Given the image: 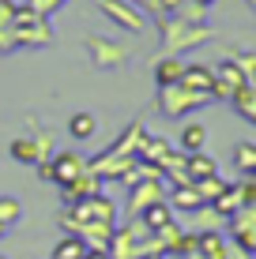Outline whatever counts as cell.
Returning a JSON list of instances; mask_svg holds the SVG:
<instances>
[{
	"label": "cell",
	"mask_w": 256,
	"mask_h": 259,
	"mask_svg": "<svg viewBox=\"0 0 256 259\" xmlns=\"http://www.w3.org/2000/svg\"><path fill=\"white\" fill-rule=\"evenodd\" d=\"M173 15H181V19H189V23H207V8L196 4V0H185Z\"/></svg>",
	"instance_id": "4316f807"
},
{
	"label": "cell",
	"mask_w": 256,
	"mask_h": 259,
	"mask_svg": "<svg viewBox=\"0 0 256 259\" xmlns=\"http://www.w3.org/2000/svg\"><path fill=\"white\" fill-rule=\"evenodd\" d=\"M241 203H245V188H241V184H226V192L218 195V199L211 203V207L223 214V218H230L234 210H241Z\"/></svg>",
	"instance_id": "ffe728a7"
},
{
	"label": "cell",
	"mask_w": 256,
	"mask_h": 259,
	"mask_svg": "<svg viewBox=\"0 0 256 259\" xmlns=\"http://www.w3.org/2000/svg\"><path fill=\"white\" fill-rule=\"evenodd\" d=\"M12 158H15V162H23V165H42V162H46V154H42V147H38V139H34V136L12 139Z\"/></svg>",
	"instance_id": "9a60e30c"
},
{
	"label": "cell",
	"mask_w": 256,
	"mask_h": 259,
	"mask_svg": "<svg viewBox=\"0 0 256 259\" xmlns=\"http://www.w3.org/2000/svg\"><path fill=\"white\" fill-rule=\"evenodd\" d=\"M245 4H249V8H252V12H256V0H245Z\"/></svg>",
	"instance_id": "836d02e7"
},
{
	"label": "cell",
	"mask_w": 256,
	"mask_h": 259,
	"mask_svg": "<svg viewBox=\"0 0 256 259\" xmlns=\"http://www.w3.org/2000/svg\"><path fill=\"white\" fill-rule=\"evenodd\" d=\"M83 259H109V252H105V248H87Z\"/></svg>",
	"instance_id": "4dcf8cb0"
},
{
	"label": "cell",
	"mask_w": 256,
	"mask_h": 259,
	"mask_svg": "<svg viewBox=\"0 0 256 259\" xmlns=\"http://www.w3.org/2000/svg\"><path fill=\"white\" fill-rule=\"evenodd\" d=\"M181 87H189V91H200V94L211 98V87H215V68H207V64H185V71H181ZM211 102H215V98H211Z\"/></svg>",
	"instance_id": "30bf717a"
},
{
	"label": "cell",
	"mask_w": 256,
	"mask_h": 259,
	"mask_svg": "<svg viewBox=\"0 0 256 259\" xmlns=\"http://www.w3.org/2000/svg\"><path fill=\"white\" fill-rule=\"evenodd\" d=\"M23 4H26V8H34L38 15H49V19H53V15H57L60 8L68 4V0H23Z\"/></svg>",
	"instance_id": "83f0119b"
},
{
	"label": "cell",
	"mask_w": 256,
	"mask_h": 259,
	"mask_svg": "<svg viewBox=\"0 0 256 259\" xmlns=\"http://www.w3.org/2000/svg\"><path fill=\"white\" fill-rule=\"evenodd\" d=\"M192 184H196V192H200V199H204V203H215L218 195L226 192V181L218 173L215 177H204V181H192Z\"/></svg>",
	"instance_id": "d4e9b609"
},
{
	"label": "cell",
	"mask_w": 256,
	"mask_h": 259,
	"mask_svg": "<svg viewBox=\"0 0 256 259\" xmlns=\"http://www.w3.org/2000/svg\"><path fill=\"white\" fill-rule=\"evenodd\" d=\"M223 259H252V252H245V248H237L234 240L226 244V252H223Z\"/></svg>",
	"instance_id": "f1b7e54d"
},
{
	"label": "cell",
	"mask_w": 256,
	"mask_h": 259,
	"mask_svg": "<svg viewBox=\"0 0 256 259\" xmlns=\"http://www.w3.org/2000/svg\"><path fill=\"white\" fill-rule=\"evenodd\" d=\"M94 8L113 26H121L125 34H143L147 30V12L139 4H132V0H94Z\"/></svg>",
	"instance_id": "8992f818"
},
{
	"label": "cell",
	"mask_w": 256,
	"mask_h": 259,
	"mask_svg": "<svg viewBox=\"0 0 256 259\" xmlns=\"http://www.w3.org/2000/svg\"><path fill=\"white\" fill-rule=\"evenodd\" d=\"M204 143H207V128L204 124H185L181 128V136H177V147H181V154H196V150H204Z\"/></svg>",
	"instance_id": "ac0fdd59"
},
{
	"label": "cell",
	"mask_w": 256,
	"mask_h": 259,
	"mask_svg": "<svg viewBox=\"0 0 256 259\" xmlns=\"http://www.w3.org/2000/svg\"><path fill=\"white\" fill-rule=\"evenodd\" d=\"M230 60L237 64V71H241L249 83H256V53H249V49H237V53H230Z\"/></svg>",
	"instance_id": "484cf974"
},
{
	"label": "cell",
	"mask_w": 256,
	"mask_h": 259,
	"mask_svg": "<svg viewBox=\"0 0 256 259\" xmlns=\"http://www.w3.org/2000/svg\"><path fill=\"white\" fill-rule=\"evenodd\" d=\"M4 237H8V226H0V240H4Z\"/></svg>",
	"instance_id": "d6a6232c"
},
{
	"label": "cell",
	"mask_w": 256,
	"mask_h": 259,
	"mask_svg": "<svg viewBox=\"0 0 256 259\" xmlns=\"http://www.w3.org/2000/svg\"><path fill=\"white\" fill-rule=\"evenodd\" d=\"M155 71V83L158 87H170V83H181V71H185V60L181 57H173V53H162V57L151 64Z\"/></svg>",
	"instance_id": "4fadbf2b"
},
{
	"label": "cell",
	"mask_w": 256,
	"mask_h": 259,
	"mask_svg": "<svg viewBox=\"0 0 256 259\" xmlns=\"http://www.w3.org/2000/svg\"><path fill=\"white\" fill-rule=\"evenodd\" d=\"M196 4H204V8H211V4H218V0H196Z\"/></svg>",
	"instance_id": "1f68e13d"
},
{
	"label": "cell",
	"mask_w": 256,
	"mask_h": 259,
	"mask_svg": "<svg viewBox=\"0 0 256 259\" xmlns=\"http://www.w3.org/2000/svg\"><path fill=\"white\" fill-rule=\"evenodd\" d=\"M83 46H87V57H91V64L98 68V71H117V68H125L128 57H132L128 46H121V41H109L105 34H87Z\"/></svg>",
	"instance_id": "277c9868"
},
{
	"label": "cell",
	"mask_w": 256,
	"mask_h": 259,
	"mask_svg": "<svg viewBox=\"0 0 256 259\" xmlns=\"http://www.w3.org/2000/svg\"><path fill=\"white\" fill-rule=\"evenodd\" d=\"M83 252H87V244L79 240L76 233H64L53 244V252H49V259H83Z\"/></svg>",
	"instance_id": "44dd1931"
},
{
	"label": "cell",
	"mask_w": 256,
	"mask_h": 259,
	"mask_svg": "<svg viewBox=\"0 0 256 259\" xmlns=\"http://www.w3.org/2000/svg\"><path fill=\"white\" fill-rule=\"evenodd\" d=\"M15 0H0V57L15 53Z\"/></svg>",
	"instance_id": "7c38bea8"
},
{
	"label": "cell",
	"mask_w": 256,
	"mask_h": 259,
	"mask_svg": "<svg viewBox=\"0 0 256 259\" xmlns=\"http://www.w3.org/2000/svg\"><path fill=\"white\" fill-rule=\"evenodd\" d=\"M136 218L143 222L147 229H155V233H158L162 226H170V222H173V210H170V203H166V199H158V203H151V207H143Z\"/></svg>",
	"instance_id": "2e32d148"
},
{
	"label": "cell",
	"mask_w": 256,
	"mask_h": 259,
	"mask_svg": "<svg viewBox=\"0 0 256 259\" xmlns=\"http://www.w3.org/2000/svg\"><path fill=\"white\" fill-rule=\"evenodd\" d=\"M23 222V203L15 199V195H0V226H19Z\"/></svg>",
	"instance_id": "603a6c76"
},
{
	"label": "cell",
	"mask_w": 256,
	"mask_h": 259,
	"mask_svg": "<svg viewBox=\"0 0 256 259\" xmlns=\"http://www.w3.org/2000/svg\"><path fill=\"white\" fill-rule=\"evenodd\" d=\"M49 41H53L49 15H38L26 4L15 8V49H46Z\"/></svg>",
	"instance_id": "7a4b0ae2"
},
{
	"label": "cell",
	"mask_w": 256,
	"mask_h": 259,
	"mask_svg": "<svg viewBox=\"0 0 256 259\" xmlns=\"http://www.w3.org/2000/svg\"><path fill=\"white\" fill-rule=\"evenodd\" d=\"M185 173H189V181H204V177L218 173V165H215V158H207L204 150H196V154H185Z\"/></svg>",
	"instance_id": "e0dca14e"
},
{
	"label": "cell",
	"mask_w": 256,
	"mask_h": 259,
	"mask_svg": "<svg viewBox=\"0 0 256 259\" xmlns=\"http://www.w3.org/2000/svg\"><path fill=\"white\" fill-rule=\"evenodd\" d=\"M94 132H98V117L87 109L72 113V120H68V136L72 139H94Z\"/></svg>",
	"instance_id": "d6986e66"
},
{
	"label": "cell",
	"mask_w": 256,
	"mask_h": 259,
	"mask_svg": "<svg viewBox=\"0 0 256 259\" xmlns=\"http://www.w3.org/2000/svg\"><path fill=\"white\" fill-rule=\"evenodd\" d=\"M155 26L162 34V53H173V57H181L185 49H200L215 38L211 23H189L181 15H155Z\"/></svg>",
	"instance_id": "6da1fadb"
},
{
	"label": "cell",
	"mask_w": 256,
	"mask_h": 259,
	"mask_svg": "<svg viewBox=\"0 0 256 259\" xmlns=\"http://www.w3.org/2000/svg\"><path fill=\"white\" fill-rule=\"evenodd\" d=\"M252 259H256V252H252Z\"/></svg>",
	"instance_id": "d590c367"
},
{
	"label": "cell",
	"mask_w": 256,
	"mask_h": 259,
	"mask_svg": "<svg viewBox=\"0 0 256 259\" xmlns=\"http://www.w3.org/2000/svg\"><path fill=\"white\" fill-rule=\"evenodd\" d=\"M234 165L241 169L245 177L256 173V143H237L234 147Z\"/></svg>",
	"instance_id": "cb8c5ba5"
},
{
	"label": "cell",
	"mask_w": 256,
	"mask_h": 259,
	"mask_svg": "<svg viewBox=\"0 0 256 259\" xmlns=\"http://www.w3.org/2000/svg\"><path fill=\"white\" fill-rule=\"evenodd\" d=\"M79 173H87V158L76 154V150H53L49 162L38 165V177L49 184H57V188H64V184H72Z\"/></svg>",
	"instance_id": "3957f363"
},
{
	"label": "cell",
	"mask_w": 256,
	"mask_h": 259,
	"mask_svg": "<svg viewBox=\"0 0 256 259\" xmlns=\"http://www.w3.org/2000/svg\"><path fill=\"white\" fill-rule=\"evenodd\" d=\"M181 4H185V0H158V15H173Z\"/></svg>",
	"instance_id": "f546056e"
},
{
	"label": "cell",
	"mask_w": 256,
	"mask_h": 259,
	"mask_svg": "<svg viewBox=\"0 0 256 259\" xmlns=\"http://www.w3.org/2000/svg\"><path fill=\"white\" fill-rule=\"evenodd\" d=\"M192 218H196V229H192V233H211V229H223L226 226V218L211 207V203H204L200 210H192Z\"/></svg>",
	"instance_id": "7402d4cb"
},
{
	"label": "cell",
	"mask_w": 256,
	"mask_h": 259,
	"mask_svg": "<svg viewBox=\"0 0 256 259\" xmlns=\"http://www.w3.org/2000/svg\"><path fill=\"white\" fill-rule=\"evenodd\" d=\"M166 203H170V210H185V214H192V210H200L204 207V199H200V192H196V184H170V192H166Z\"/></svg>",
	"instance_id": "9c48e42d"
},
{
	"label": "cell",
	"mask_w": 256,
	"mask_h": 259,
	"mask_svg": "<svg viewBox=\"0 0 256 259\" xmlns=\"http://www.w3.org/2000/svg\"><path fill=\"white\" fill-rule=\"evenodd\" d=\"M230 105H234V113L245 124H252V128H256V83H241L230 94Z\"/></svg>",
	"instance_id": "8fae6325"
},
{
	"label": "cell",
	"mask_w": 256,
	"mask_h": 259,
	"mask_svg": "<svg viewBox=\"0 0 256 259\" xmlns=\"http://www.w3.org/2000/svg\"><path fill=\"white\" fill-rule=\"evenodd\" d=\"M241 83H249V79H245L241 71H237V64L226 57L223 64H215V87H211V98H215V102H230V94Z\"/></svg>",
	"instance_id": "52a82bcc"
},
{
	"label": "cell",
	"mask_w": 256,
	"mask_h": 259,
	"mask_svg": "<svg viewBox=\"0 0 256 259\" xmlns=\"http://www.w3.org/2000/svg\"><path fill=\"white\" fill-rule=\"evenodd\" d=\"M207 102H211L207 94L189 91V87H181V83L158 87V113H166V117H185V113H192V109H204Z\"/></svg>",
	"instance_id": "5b68a950"
},
{
	"label": "cell",
	"mask_w": 256,
	"mask_h": 259,
	"mask_svg": "<svg viewBox=\"0 0 256 259\" xmlns=\"http://www.w3.org/2000/svg\"><path fill=\"white\" fill-rule=\"evenodd\" d=\"M166 199V188H162V177H151V181H136L132 184V203H128V218H136L143 207Z\"/></svg>",
	"instance_id": "ba28073f"
},
{
	"label": "cell",
	"mask_w": 256,
	"mask_h": 259,
	"mask_svg": "<svg viewBox=\"0 0 256 259\" xmlns=\"http://www.w3.org/2000/svg\"><path fill=\"white\" fill-rule=\"evenodd\" d=\"M64 203H79V199H87V195H94V192H102V177H94L91 169L87 173H79L72 184H64Z\"/></svg>",
	"instance_id": "5bb4252c"
},
{
	"label": "cell",
	"mask_w": 256,
	"mask_h": 259,
	"mask_svg": "<svg viewBox=\"0 0 256 259\" xmlns=\"http://www.w3.org/2000/svg\"><path fill=\"white\" fill-rule=\"evenodd\" d=\"M0 259H8V255H0Z\"/></svg>",
	"instance_id": "e575fe53"
}]
</instances>
